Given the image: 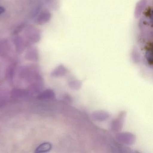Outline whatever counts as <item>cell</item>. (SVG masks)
I'll use <instances>...</instances> for the list:
<instances>
[{"label": "cell", "instance_id": "obj_3", "mask_svg": "<svg viewBox=\"0 0 153 153\" xmlns=\"http://www.w3.org/2000/svg\"><path fill=\"white\" fill-rule=\"evenodd\" d=\"M51 18V12L47 10H43L41 11L37 18V24L40 25H44L48 23Z\"/></svg>", "mask_w": 153, "mask_h": 153}, {"label": "cell", "instance_id": "obj_7", "mask_svg": "<svg viewBox=\"0 0 153 153\" xmlns=\"http://www.w3.org/2000/svg\"><path fill=\"white\" fill-rule=\"evenodd\" d=\"M52 145L49 142H45L40 145L36 149V153H42L50 151L51 149Z\"/></svg>", "mask_w": 153, "mask_h": 153}, {"label": "cell", "instance_id": "obj_1", "mask_svg": "<svg viewBox=\"0 0 153 153\" xmlns=\"http://www.w3.org/2000/svg\"><path fill=\"white\" fill-rule=\"evenodd\" d=\"M25 41L26 44L37 43L41 39L40 30L33 27H27L25 30Z\"/></svg>", "mask_w": 153, "mask_h": 153}, {"label": "cell", "instance_id": "obj_8", "mask_svg": "<svg viewBox=\"0 0 153 153\" xmlns=\"http://www.w3.org/2000/svg\"><path fill=\"white\" fill-rule=\"evenodd\" d=\"M67 70L64 66L60 65L58 68H56L52 73V76L54 77L61 76L65 75Z\"/></svg>", "mask_w": 153, "mask_h": 153}, {"label": "cell", "instance_id": "obj_9", "mask_svg": "<svg viewBox=\"0 0 153 153\" xmlns=\"http://www.w3.org/2000/svg\"><path fill=\"white\" fill-rule=\"evenodd\" d=\"M81 82L78 80L76 81H71L69 84V86L70 88L72 89H79L81 86Z\"/></svg>", "mask_w": 153, "mask_h": 153}, {"label": "cell", "instance_id": "obj_11", "mask_svg": "<svg viewBox=\"0 0 153 153\" xmlns=\"http://www.w3.org/2000/svg\"><path fill=\"white\" fill-rule=\"evenodd\" d=\"M5 11V9L3 7H0V15L4 13Z\"/></svg>", "mask_w": 153, "mask_h": 153}, {"label": "cell", "instance_id": "obj_2", "mask_svg": "<svg viewBox=\"0 0 153 153\" xmlns=\"http://www.w3.org/2000/svg\"><path fill=\"white\" fill-rule=\"evenodd\" d=\"M116 138L121 143L128 145H132L135 141L134 135L129 132L119 133L116 136Z\"/></svg>", "mask_w": 153, "mask_h": 153}, {"label": "cell", "instance_id": "obj_5", "mask_svg": "<svg viewBox=\"0 0 153 153\" xmlns=\"http://www.w3.org/2000/svg\"><path fill=\"white\" fill-rule=\"evenodd\" d=\"M109 113L105 111H97L92 114V117L94 120L98 121H103L109 118Z\"/></svg>", "mask_w": 153, "mask_h": 153}, {"label": "cell", "instance_id": "obj_12", "mask_svg": "<svg viewBox=\"0 0 153 153\" xmlns=\"http://www.w3.org/2000/svg\"><path fill=\"white\" fill-rule=\"evenodd\" d=\"M19 29H22V27H19ZM19 30H20V29H19ZM16 33H18V30H17L16 31Z\"/></svg>", "mask_w": 153, "mask_h": 153}, {"label": "cell", "instance_id": "obj_6", "mask_svg": "<svg viewBox=\"0 0 153 153\" xmlns=\"http://www.w3.org/2000/svg\"><path fill=\"white\" fill-rule=\"evenodd\" d=\"M147 4L146 0H141L138 3L135 10V16L138 18L140 16L143 10L145 8Z\"/></svg>", "mask_w": 153, "mask_h": 153}, {"label": "cell", "instance_id": "obj_10", "mask_svg": "<svg viewBox=\"0 0 153 153\" xmlns=\"http://www.w3.org/2000/svg\"><path fill=\"white\" fill-rule=\"evenodd\" d=\"M41 96L45 98H52L54 97V94L52 90H47L42 93Z\"/></svg>", "mask_w": 153, "mask_h": 153}, {"label": "cell", "instance_id": "obj_4", "mask_svg": "<svg viewBox=\"0 0 153 153\" xmlns=\"http://www.w3.org/2000/svg\"><path fill=\"white\" fill-rule=\"evenodd\" d=\"M124 113H121L118 116L117 119L113 120L111 123V128L113 131H118L120 130L123 125V120H124Z\"/></svg>", "mask_w": 153, "mask_h": 153}]
</instances>
